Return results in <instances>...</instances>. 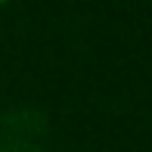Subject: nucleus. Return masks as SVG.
I'll use <instances>...</instances> for the list:
<instances>
[{"label": "nucleus", "instance_id": "1", "mask_svg": "<svg viewBox=\"0 0 152 152\" xmlns=\"http://www.w3.org/2000/svg\"><path fill=\"white\" fill-rule=\"evenodd\" d=\"M0 3H6V0H0Z\"/></svg>", "mask_w": 152, "mask_h": 152}]
</instances>
